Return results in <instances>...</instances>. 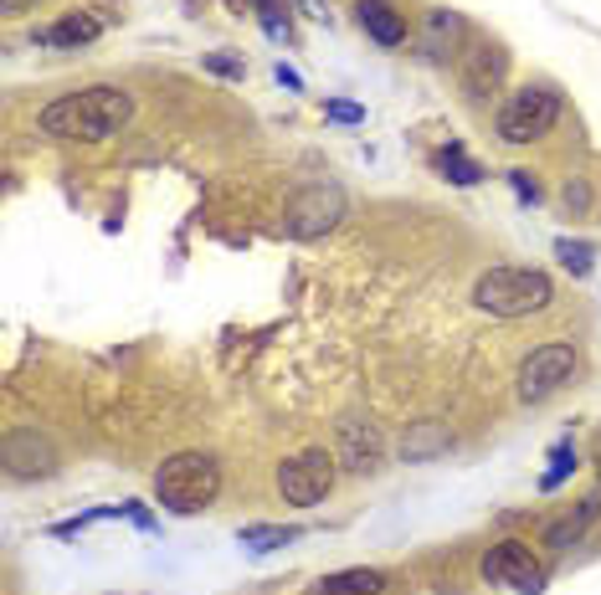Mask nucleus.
<instances>
[{
  "instance_id": "26",
  "label": "nucleus",
  "mask_w": 601,
  "mask_h": 595,
  "mask_svg": "<svg viewBox=\"0 0 601 595\" xmlns=\"http://www.w3.org/2000/svg\"><path fill=\"white\" fill-rule=\"evenodd\" d=\"M278 82H283V88H303V78L293 72V67H283V63H278Z\"/></svg>"
},
{
  "instance_id": "22",
  "label": "nucleus",
  "mask_w": 601,
  "mask_h": 595,
  "mask_svg": "<svg viewBox=\"0 0 601 595\" xmlns=\"http://www.w3.org/2000/svg\"><path fill=\"white\" fill-rule=\"evenodd\" d=\"M324 119H330V124H365V109L360 103H345V98H330V103H324Z\"/></svg>"
},
{
  "instance_id": "19",
  "label": "nucleus",
  "mask_w": 601,
  "mask_h": 595,
  "mask_svg": "<svg viewBox=\"0 0 601 595\" xmlns=\"http://www.w3.org/2000/svg\"><path fill=\"white\" fill-rule=\"evenodd\" d=\"M437 170H443L453 186H478V180H483V170H478L474 159L463 155V144H447L443 155H437Z\"/></svg>"
},
{
  "instance_id": "7",
  "label": "nucleus",
  "mask_w": 601,
  "mask_h": 595,
  "mask_svg": "<svg viewBox=\"0 0 601 595\" xmlns=\"http://www.w3.org/2000/svg\"><path fill=\"white\" fill-rule=\"evenodd\" d=\"M483 580L489 585H509L520 595H539L545 591V564H539V554L524 539H504V545H493L483 554Z\"/></svg>"
},
{
  "instance_id": "17",
  "label": "nucleus",
  "mask_w": 601,
  "mask_h": 595,
  "mask_svg": "<svg viewBox=\"0 0 601 595\" xmlns=\"http://www.w3.org/2000/svg\"><path fill=\"white\" fill-rule=\"evenodd\" d=\"M447 426H437V422H422L412 431V437L401 441V452H407V462H427V457H437V452H447Z\"/></svg>"
},
{
  "instance_id": "2",
  "label": "nucleus",
  "mask_w": 601,
  "mask_h": 595,
  "mask_svg": "<svg viewBox=\"0 0 601 595\" xmlns=\"http://www.w3.org/2000/svg\"><path fill=\"white\" fill-rule=\"evenodd\" d=\"M222 493V462L211 452H175L155 472V498L170 514H201Z\"/></svg>"
},
{
  "instance_id": "11",
  "label": "nucleus",
  "mask_w": 601,
  "mask_h": 595,
  "mask_svg": "<svg viewBox=\"0 0 601 595\" xmlns=\"http://www.w3.org/2000/svg\"><path fill=\"white\" fill-rule=\"evenodd\" d=\"M334 457H340L349 472H380V462H386L380 426L376 422H360V416L340 422V452H334Z\"/></svg>"
},
{
  "instance_id": "23",
  "label": "nucleus",
  "mask_w": 601,
  "mask_h": 595,
  "mask_svg": "<svg viewBox=\"0 0 601 595\" xmlns=\"http://www.w3.org/2000/svg\"><path fill=\"white\" fill-rule=\"evenodd\" d=\"M509 186H514V195H520V201H530V205L539 201V180L530 170H509Z\"/></svg>"
},
{
  "instance_id": "28",
  "label": "nucleus",
  "mask_w": 601,
  "mask_h": 595,
  "mask_svg": "<svg viewBox=\"0 0 601 595\" xmlns=\"http://www.w3.org/2000/svg\"><path fill=\"white\" fill-rule=\"evenodd\" d=\"M597 472H601V447H597Z\"/></svg>"
},
{
  "instance_id": "14",
  "label": "nucleus",
  "mask_w": 601,
  "mask_h": 595,
  "mask_svg": "<svg viewBox=\"0 0 601 595\" xmlns=\"http://www.w3.org/2000/svg\"><path fill=\"white\" fill-rule=\"evenodd\" d=\"M601 514V493H591V498H581L570 514H560L555 524H545V549H570V545H581L586 529L597 524Z\"/></svg>"
},
{
  "instance_id": "21",
  "label": "nucleus",
  "mask_w": 601,
  "mask_h": 595,
  "mask_svg": "<svg viewBox=\"0 0 601 595\" xmlns=\"http://www.w3.org/2000/svg\"><path fill=\"white\" fill-rule=\"evenodd\" d=\"M288 539H299V529H272V524H253V529H242V545L253 549V554H268V549L288 545Z\"/></svg>"
},
{
  "instance_id": "15",
  "label": "nucleus",
  "mask_w": 601,
  "mask_h": 595,
  "mask_svg": "<svg viewBox=\"0 0 601 595\" xmlns=\"http://www.w3.org/2000/svg\"><path fill=\"white\" fill-rule=\"evenodd\" d=\"M98 32H103V21L88 16V11H73V16L52 21V26H36L32 42H42V47H88V42H98Z\"/></svg>"
},
{
  "instance_id": "18",
  "label": "nucleus",
  "mask_w": 601,
  "mask_h": 595,
  "mask_svg": "<svg viewBox=\"0 0 601 595\" xmlns=\"http://www.w3.org/2000/svg\"><path fill=\"white\" fill-rule=\"evenodd\" d=\"M555 257H560V267H566L570 278H586V272L597 267V247H591V242H576V236H560V242H555Z\"/></svg>"
},
{
  "instance_id": "20",
  "label": "nucleus",
  "mask_w": 601,
  "mask_h": 595,
  "mask_svg": "<svg viewBox=\"0 0 601 595\" xmlns=\"http://www.w3.org/2000/svg\"><path fill=\"white\" fill-rule=\"evenodd\" d=\"M570 472H576V441H555V447H550V468L539 472V487H545V493H555V487L566 483Z\"/></svg>"
},
{
  "instance_id": "1",
  "label": "nucleus",
  "mask_w": 601,
  "mask_h": 595,
  "mask_svg": "<svg viewBox=\"0 0 601 595\" xmlns=\"http://www.w3.org/2000/svg\"><path fill=\"white\" fill-rule=\"evenodd\" d=\"M129 119H134V98L124 88H113V82H93V88L52 98L47 109L36 113V128L52 134V139L98 144V139H113Z\"/></svg>"
},
{
  "instance_id": "8",
  "label": "nucleus",
  "mask_w": 601,
  "mask_h": 595,
  "mask_svg": "<svg viewBox=\"0 0 601 595\" xmlns=\"http://www.w3.org/2000/svg\"><path fill=\"white\" fill-rule=\"evenodd\" d=\"M509 78V52L499 42H468V52L458 57V82L474 103H489Z\"/></svg>"
},
{
  "instance_id": "25",
  "label": "nucleus",
  "mask_w": 601,
  "mask_h": 595,
  "mask_svg": "<svg viewBox=\"0 0 601 595\" xmlns=\"http://www.w3.org/2000/svg\"><path fill=\"white\" fill-rule=\"evenodd\" d=\"M207 67H211V72H226V78H232V72H242L232 57H207Z\"/></svg>"
},
{
  "instance_id": "5",
  "label": "nucleus",
  "mask_w": 601,
  "mask_h": 595,
  "mask_svg": "<svg viewBox=\"0 0 601 595\" xmlns=\"http://www.w3.org/2000/svg\"><path fill=\"white\" fill-rule=\"evenodd\" d=\"M334 478H340V457L324 452V447H309V452L288 457L283 468H278V493L293 508H314V503L330 498Z\"/></svg>"
},
{
  "instance_id": "3",
  "label": "nucleus",
  "mask_w": 601,
  "mask_h": 595,
  "mask_svg": "<svg viewBox=\"0 0 601 595\" xmlns=\"http://www.w3.org/2000/svg\"><path fill=\"white\" fill-rule=\"evenodd\" d=\"M550 298H555V282L539 267H489L474 282V303L493 318L539 314V308H550Z\"/></svg>"
},
{
  "instance_id": "10",
  "label": "nucleus",
  "mask_w": 601,
  "mask_h": 595,
  "mask_svg": "<svg viewBox=\"0 0 601 595\" xmlns=\"http://www.w3.org/2000/svg\"><path fill=\"white\" fill-rule=\"evenodd\" d=\"M57 447H52L42 431H26V426H16L11 437H5V472L16 478V483H32V478H52L57 472Z\"/></svg>"
},
{
  "instance_id": "6",
  "label": "nucleus",
  "mask_w": 601,
  "mask_h": 595,
  "mask_svg": "<svg viewBox=\"0 0 601 595\" xmlns=\"http://www.w3.org/2000/svg\"><path fill=\"white\" fill-rule=\"evenodd\" d=\"M570 375H576V349L570 345H539L520 360L514 391H520L524 406H539V401H550L555 391H566Z\"/></svg>"
},
{
  "instance_id": "9",
  "label": "nucleus",
  "mask_w": 601,
  "mask_h": 595,
  "mask_svg": "<svg viewBox=\"0 0 601 595\" xmlns=\"http://www.w3.org/2000/svg\"><path fill=\"white\" fill-rule=\"evenodd\" d=\"M340 216H345L340 186H309L299 201L288 205V232L299 236V242H314V236H324L330 226H340Z\"/></svg>"
},
{
  "instance_id": "4",
  "label": "nucleus",
  "mask_w": 601,
  "mask_h": 595,
  "mask_svg": "<svg viewBox=\"0 0 601 595\" xmlns=\"http://www.w3.org/2000/svg\"><path fill=\"white\" fill-rule=\"evenodd\" d=\"M555 119H560V93L550 82H524L520 93H509V103L499 109V139L535 144L555 128Z\"/></svg>"
},
{
  "instance_id": "13",
  "label": "nucleus",
  "mask_w": 601,
  "mask_h": 595,
  "mask_svg": "<svg viewBox=\"0 0 601 595\" xmlns=\"http://www.w3.org/2000/svg\"><path fill=\"white\" fill-rule=\"evenodd\" d=\"M416 42H422V52H427L432 63H447L463 42V16L447 11V5H432L427 16H422V36H416Z\"/></svg>"
},
{
  "instance_id": "27",
  "label": "nucleus",
  "mask_w": 601,
  "mask_h": 595,
  "mask_svg": "<svg viewBox=\"0 0 601 595\" xmlns=\"http://www.w3.org/2000/svg\"><path fill=\"white\" fill-rule=\"evenodd\" d=\"M0 5H5V16H21V11H32L36 0H0Z\"/></svg>"
},
{
  "instance_id": "16",
  "label": "nucleus",
  "mask_w": 601,
  "mask_h": 595,
  "mask_svg": "<svg viewBox=\"0 0 601 595\" xmlns=\"http://www.w3.org/2000/svg\"><path fill=\"white\" fill-rule=\"evenodd\" d=\"M380 591H386L380 570H340V575H324L314 585V595H380Z\"/></svg>"
},
{
  "instance_id": "12",
  "label": "nucleus",
  "mask_w": 601,
  "mask_h": 595,
  "mask_svg": "<svg viewBox=\"0 0 601 595\" xmlns=\"http://www.w3.org/2000/svg\"><path fill=\"white\" fill-rule=\"evenodd\" d=\"M355 21L380 47H401L407 42V16L396 11V0H355Z\"/></svg>"
},
{
  "instance_id": "24",
  "label": "nucleus",
  "mask_w": 601,
  "mask_h": 595,
  "mask_svg": "<svg viewBox=\"0 0 601 595\" xmlns=\"http://www.w3.org/2000/svg\"><path fill=\"white\" fill-rule=\"evenodd\" d=\"M566 205H576V211L586 205V186H581V180H570V186H566Z\"/></svg>"
}]
</instances>
